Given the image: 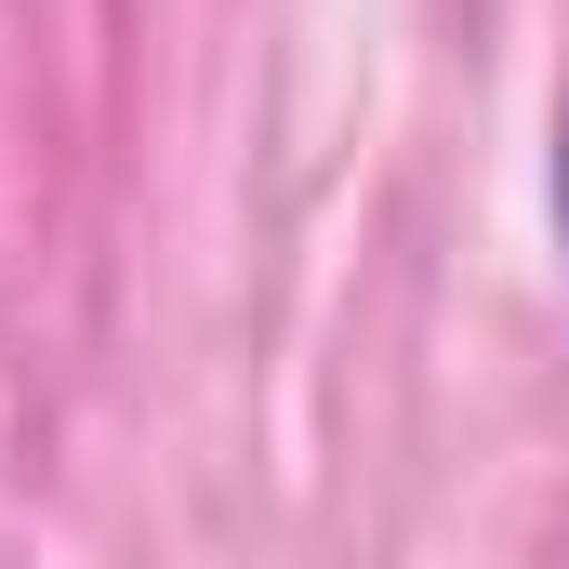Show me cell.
<instances>
[{
    "mask_svg": "<svg viewBox=\"0 0 569 569\" xmlns=\"http://www.w3.org/2000/svg\"><path fill=\"white\" fill-rule=\"evenodd\" d=\"M557 239H569V120H557Z\"/></svg>",
    "mask_w": 569,
    "mask_h": 569,
    "instance_id": "1",
    "label": "cell"
}]
</instances>
